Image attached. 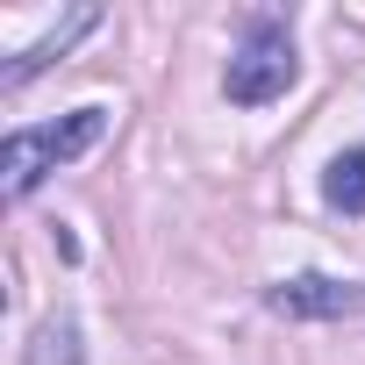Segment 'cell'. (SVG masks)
I'll list each match as a JSON object with an SVG mask.
<instances>
[{
    "instance_id": "5b68a950",
    "label": "cell",
    "mask_w": 365,
    "mask_h": 365,
    "mask_svg": "<svg viewBox=\"0 0 365 365\" xmlns=\"http://www.w3.org/2000/svg\"><path fill=\"white\" fill-rule=\"evenodd\" d=\"M322 194H329V208H344V215H365V150H344V158L329 165Z\"/></svg>"
},
{
    "instance_id": "7a4b0ae2",
    "label": "cell",
    "mask_w": 365,
    "mask_h": 365,
    "mask_svg": "<svg viewBox=\"0 0 365 365\" xmlns=\"http://www.w3.org/2000/svg\"><path fill=\"white\" fill-rule=\"evenodd\" d=\"M294 86V43L287 29H251V43L230 58V101L237 108H265Z\"/></svg>"
},
{
    "instance_id": "3957f363",
    "label": "cell",
    "mask_w": 365,
    "mask_h": 365,
    "mask_svg": "<svg viewBox=\"0 0 365 365\" xmlns=\"http://www.w3.org/2000/svg\"><path fill=\"white\" fill-rule=\"evenodd\" d=\"M279 315H308V322H336V315H365V287L351 279H322V272H301V279H279L265 294Z\"/></svg>"
},
{
    "instance_id": "6da1fadb",
    "label": "cell",
    "mask_w": 365,
    "mask_h": 365,
    "mask_svg": "<svg viewBox=\"0 0 365 365\" xmlns=\"http://www.w3.org/2000/svg\"><path fill=\"white\" fill-rule=\"evenodd\" d=\"M101 129H108V115L101 108H72L65 122H43V129H15L8 136V150H0V187H8V201H22L43 172H58L65 158H79V150H93L101 143Z\"/></svg>"
},
{
    "instance_id": "277c9868",
    "label": "cell",
    "mask_w": 365,
    "mask_h": 365,
    "mask_svg": "<svg viewBox=\"0 0 365 365\" xmlns=\"http://www.w3.org/2000/svg\"><path fill=\"white\" fill-rule=\"evenodd\" d=\"M79 29H93V8H79V15H65V22H58V29H51L43 43H36V51H22V58H15L8 72H0V86H22V79H29L36 65H51V58H58V51H65V43L79 36Z\"/></svg>"
}]
</instances>
